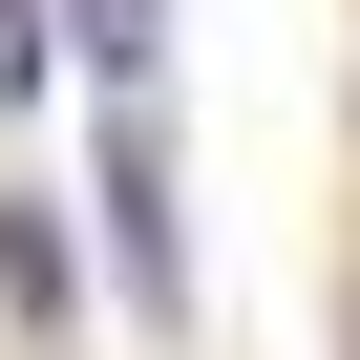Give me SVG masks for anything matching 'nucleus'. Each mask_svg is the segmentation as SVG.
Instances as JSON below:
<instances>
[{
    "mask_svg": "<svg viewBox=\"0 0 360 360\" xmlns=\"http://www.w3.org/2000/svg\"><path fill=\"white\" fill-rule=\"evenodd\" d=\"M64 22H85V64H106V106L148 85V0H64Z\"/></svg>",
    "mask_w": 360,
    "mask_h": 360,
    "instance_id": "7ed1b4c3",
    "label": "nucleus"
},
{
    "mask_svg": "<svg viewBox=\"0 0 360 360\" xmlns=\"http://www.w3.org/2000/svg\"><path fill=\"white\" fill-rule=\"evenodd\" d=\"M0 297L64 339V297H85V233H64V191H0Z\"/></svg>",
    "mask_w": 360,
    "mask_h": 360,
    "instance_id": "f03ea898",
    "label": "nucleus"
},
{
    "mask_svg": "<svg viewBox=\"0 0 360 360\" xmlns=\"http://www.w3.org/2000/svg\"><path fill=\"white\" fill-rule=\"evenodd\" d=\"M43 85V0H0V106H22Z\"/></svg>",
    "mask_w": 360,
    "mask_h": 360,
    "instance_id": "20e7f679",
    "label": "nucleus"
},
{
    "mask_svg": "<svg viewBox=\"0 0 360 360\" xmlns=\"http://www.w3.org/2000/svg\"><path fill=\"white\" fill-rule=\"evenodd\" d=\"M106 233H127V297H148V318H191V255H169V127H148V85L106 106Z\"/></svg>",
    "mask_w": 360,
    "mask_h": 360,
    "instance_id": "f257e3e1",
    "label": "nucleus"
}]
</instances>
